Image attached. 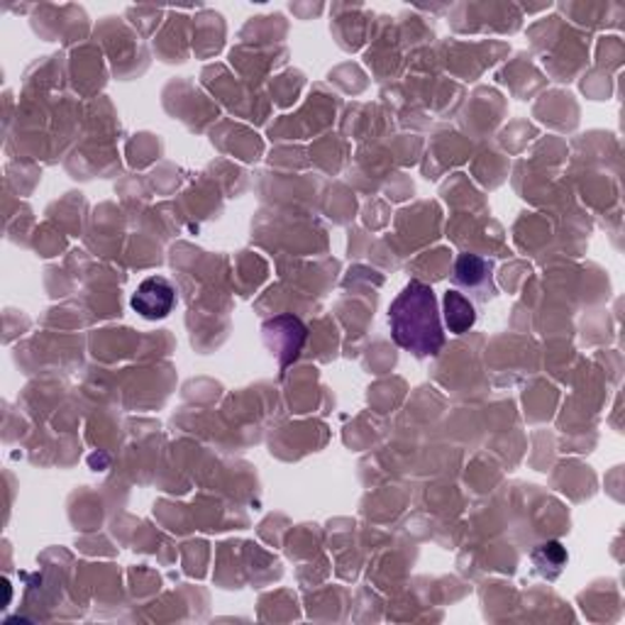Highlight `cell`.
Returning <instances> with one entry per match:
<instances>
[{"label":"cell","instance_id":"6da1fadb","mask_svg":"<svg viewBox=\"0 0 625 625\" xmlns=\"http://www.w3.org/2000/svg\"><path fill=\"white\" fill-rule=\"evenodd\" d=\"M389 323L391 337L413 357H435L445 347V330L440 321L435 291L421 281H411L391 303Z\"/></svg>","mask_w":625,"mask_h":625},{"label":"cell","instance_id":"7a4b0ae2","mask_svg":"<svg viewBox=\"0 0 625 625\" xmlns=\"http://www.w3.org/2000/svg\"><path fill=\"white\" fill-rule=\"evenodd\" d=\"M452 281H455V286L462 289L460 293H464L470 301L486 303L498 293L494 284V262L484 260L480 254H460Z\"/></svg>","mask_w":625,"mask_h":625},{"label":"cell","instance_id":"3957f363","mask_svg":"<svg viewBox=\"0 0 625 625\" xmlns=\"http://www.w3.org/2000/svg\"><path fill=\"white\" fill-rule=\"evenodd\" d=\"M262 333L266 347L279 357L281 370H286V366L299 357V352L305 342V327L299 317L293 315H279L274 321L264 323Z\"/></svg>","mask_w":625,"mask_h":625},{"label":"cell","instance_id":"277c9868","mask_svg":"<svg viewBox=\"0 0 625 625\" xmlns=\"http://www.w3.org/2000/svg\"><path fill=\"white\" fill-rule=\"evenodd\" d=\"M130 305L144 321H162V317L174 311L177 289L164 276H150L132 293Z\"/></svg>","mask_w":625,"mask_h":625},{"label":"cell","instance_id":"5b68a950","mask_svg":"<svg viewBox=\"0 0 625 625\" xmlns=\"http://www.w3.org/2000/svg\"><path fill=\"white\" fill-rule=\"evenodd\" d=\"M445 323L447 330L452 335H462L467 333L470 327H474L476 323V311H474V303L460 293L457 289H450L445 293Z\"/></svg>","mask_w":625,"mask_h":625},{"label":"cell","instance_id":"8992f818","mask_svg":"<svg viewBox=\"0 0 625 625\" xmlns=\"http://www.w3.org/2000/svg\"><path fill=\"white\" fill-rule=\"evenodd\" d=\"M533 565L537 567V572H545V567L550 565L553 569V579L557 577V574L562 572V567L567 565V553H565V547H562L560 543H545V545H541L535 550L533 553Z\"/></svg>","mask_w":625,"mask_h":625}]
</instances>
